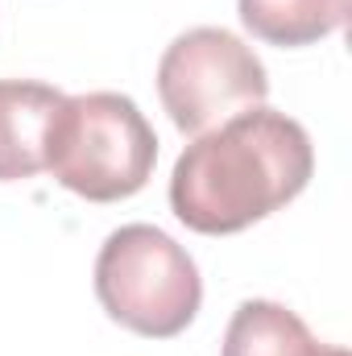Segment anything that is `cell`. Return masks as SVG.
Instances as JSON below:
<instances>
[{"instance_id": "obj_4", "label": "cell", "mask_w": 352, "mask_h": 356, "mask_svg": "<svg viewBox=\"0 0 352 356\" xmlns=\"http://www.w3.org/2000/svg\"><path fill=\"white\" fill-rule=\"evenodd\" d=\"M158 95L178 133L203 137L224 120L262 108L269 75L237 33L199 25L178 33L158 63Z\"/></svg>"}, {"instance_id": "obj_1", "label": "cell", "mask_w": 352, "mask_h": 356, "mask_svg": "<svg viewBox=\"0 0 352 356\" xmlns=\"http://www.w3.org/2000/svg\"><path fill=\"white\" fill-rule=\"evenodd\" d=\"M311 175L307 129L286 112L249 108L182 149L170 175V207L191 232L232 236L298 199Z\"/></svg>"}, {"instance_id": "obj_2", "label": "cell", "mask_w": 352, "mask_h": 356, "mask_svg": "<svg viewBox=\"0 0 352 356\" xmlns=\"http://www.w3.org/2000/svg\"><path fill=\"white\" fill-rule=\"evenodd\" d=\"M158 162V133L145 112L120 91L67 95L54 141L50 175L88 203H116L137 195Z\"/></svg>"}, {"instance_id": "obj_6", "label": "cell", "mask_w": 352, "mask_h": 356, "mask_svg": "<svg viewBox=\"0 0 352 356\" xmlns=\"http://www.w3.org/2000/svg\"><path fill=\"white\" fill-rule=\"evenodd\" d=\"M220 356H349L344 348H328L311 336V327L282 302L249 298L237 307L224 353Z\"/></svg>"}, {"instance_id": "obj_7", "label": "cell", "mask_w": 352, "mask_h": 356, "mask_svg": "<svg viewBox=\"0 0 352 356\" xmlns=\"http://www.w3.org/2000/svg\"><path fill=\"white\" fill-rule=\"evenodd\" d=\"M245 29L282 50L315 46L349 21L352 0H237Z\"/></svg>"}, {"instance_id": "obj_3", "label": "cell", "mask_w": 352, "mask_h": 356, "mask_svg": "<svg viewBox=\"0 0 352 356\" xmlns=\"http://www.w3.org/2000/svg\"><path fill=\"white\" fill-rule=\"evenodd\" d=\"M95 298L120 327L170 340L199 315L203 282L175 236L154 224H125L95 257Z\"/></svg>"}, {"instance_id": "obj_5", "label": "cell", "mask_w": 352, "mask_h": 356, "mask_svg": "<svg viewBox=\"0 0 352 356\" xmlns=\"http://www.w3.org/2000/svg\"><path fill=\"white\" fill-rule=\"evenodd\" d=\"M67 95L33 79H0V182H21L50 166V141Z\"/></svg>"}]
</instances>
